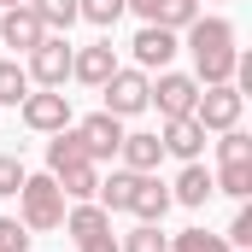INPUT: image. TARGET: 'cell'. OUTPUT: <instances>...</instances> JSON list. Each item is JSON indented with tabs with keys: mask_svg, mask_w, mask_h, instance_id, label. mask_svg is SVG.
Listing matches in <instances>:
<instances>
[{
	"mask_svg": "<svg viewBox=\"0 0 252 252\" xmlns=\"http://www.w3.org/2000/svg\"><path fill=\"white\" fill-rule=\"evenodd\" d=\"M18 205H24V229H59L64 223V188L53 182V176H24V188H18Z\"/></svg>",
	"mask_w": 252,
	"mask_h": 252,
	"instance_id": "cell-1",
	"label": "cell"
},
{
	"mask_svg": "<svg viewBox=\"0 0 252 252\" xmlns=\"http://www.w3.org/2000/svg\"><path fill=\"white\" fill-rule=\"evenodd\" d=\"M241 106H247V94L235 88V82H211V88H199V100H193V118L205 135H223V129L241 124Z\"/></svg>",
	"mask_w": 252,
	"mask_h": 252,
	"instance_id": "cell-2",
	"label": "cell"
},
{
	"mask_svg": "<svg viewBox=\"0 0 252 252\" xmlns=\"http://www.w3.org/2000/svg\"><path fill=\"white\" fill-rule=\"evenodd\" d=\"M193 100H199V82L182 70H158V82H147V106H158L164 118H193Z\"/></svg>",
	"mask_w": 252,
	"mask_h": 252,
	"instance_id": "cell-3",
	"label": "cell"
},
{
	"mask_svg": "<svg viewBox=\"0 0 252 252\" xmlns=\"http://www.w3.org/2000/svg\"><path fill=\"white\" fill-rule=\"evenodd\" d=\"M30 82H41V88H64V76H70V41L64 35H41L35 47H30Z\"/></svg>",
	"mask_w": 252,
	"mask_h": 252,
	"instance_id": "cell-4",
	"label": "cell"
},
{
	"mask_svg": "<svg viewBox=\"0 0 252 252\" xmlns=\"http://www.w3.org/2000/svg\"><path fill=\"white\" fill-rule=\"evenodd\" d=\"M147 70H112L106 82H100V94H106V112L112 118H135V112H147Z\"/></svg>",
	"mask_w": 252,
	"mask_h": 252,
	"instance_id": "cell-5",
	"label": "cell"
},
{
	"mask_svg": "<svg viewBox=\"0 0 252 252\" xmlns=\"http://www.w3.org/2000/svg\"><path fill=\"white\" fill-rule=\"evenodd\" d=\"M18 106H24V124L35 129V135H59V129L70 124V94H64V88H41V94H24Z\"/></svg>",
	"mask_w": 252,
	"mask_h": 252,
	"instance_id": "cell-6",
	"label": "cell"
},
{
	"mask_svg": "<svg viewBox=\"0 0 252 252\" xmlns=\"http://www.w3.org/2000/svg\"><path fill=\"white\" fill-rule=\"evenodd\" d=\"M76 141H82V153L100 164V158H112V153L124 147V118H112V112H94V118H82V124H76Z\"/></svg>",
	"mask_w": 252,
	"mask_h": 252,
	"instance_id": "cell-7",
	"label": "cell"
},
{
	"mask_svg": "<svg viewBox=\"0 0 252 252\" xmlns=\"http://www.w3.org/2000/svg\"><path fill=\"white\" fill-rule=\"evenodd\" d=\"M124 12H141V24L158 30H188L199 18V0H124Z\"/></svg>",
	"mask_w": 252,
	"mask_h": 252,
	"instance_id": "cell-8",
	"label": "cell"
},
{
	"mask_svg": "<svg viewBox=\"0 0 252 252\" xmlns=\"http://www.w3.org/2000/svg\"><path fill=\"white\" fill-rule=\"evenodd\" d=\"M41 35H53V30H47V24H41V18H35L30 6H6V12H0V41H6V47L30 53V47H35Z\"/></svg>",
	"mask_w": 252,
	"mask_h": 252,
	"instance_id": "cell-9",
	"label": "cell"
},
{
	"mask_svg": "<svg viewBox=\"0 0 252 252\" xmlns=\"http://www.w3.org/2000/svg\"><path fill=\"white\" fill-rule=\"evenodd\" d=\"M176 199H170V188L153 176V170H141L135 176V193H129V211L141 217V223H164V211H170Z\"/></svg>",
	"mask_w": 252,
	"mask_h": 252,
	"instance_id": "cell-10",
	"label": "cell"
},
{
	"mask_svg": "<svg viewBox=\"0 0 252 252\" xmlns=\"http://www.w3.org/2000/svg\"><path fill=\"white\" fill-rule=\"evenodd\" d=\"M158 141H164V153H176L182 164H193V158L205 153V129H199V118H164Z\"/></svg>",
	"mask_w": 252,
	"mask_h": 252,
	"instance_id": "cell-11",
	"label": "cell"
},
{
	"mask_svg": "<svg viewBox=\"0 0 252 252\" xmlns=\"http://www.w3.org/2000/svg\"><path fill=\"white\" fill-rule=\"evenodd\" d=\"M170 59H176V30L141 24V35H135V64H141V70H164Z\"/></svg>",
	"mask_w": 252,
	"mask_h": 252,
	"instance_id": "cell-12",
	"label": "cell"
},
{
	"mask_svg": "<svg viewBox=\"0 0 252 252\" xmlns=\"http://www.w3.org/2000/svg\"><path fill=\"white\" fill-rule=\"evenodd\" d=\"M112 70H118V53H112V41H94V47L70 53V76H76V82H88V88H100Z\"/></svg>",
	"mask_w": 252,
	"mask_h": 252,
	"instance_id": "cell-13",
	"label": "cell"
},
{
	"mask_svg": "<svg viewBox=\"0 0 252 252\" xmlns=\"http://www.w3.org/2000/svg\"><path fill=\"white\" fill-rule=\"evenodd\" d=\"M211 193H217V188H211V170H205V164L193 158V164H182V176H176L170 199H176V205H188V211H199V205H205Z\"/></svg>",
	"mask_w": 252,
	"mask_h": 252,
	"instance_id": "cell-14",
	"label": "cell"
},
{
	"mask_svg": "<svg viewBox=\"0 0 252 252\" xmlns=\"http://www.w3.org/2000/svg\"><path fill=\"white\" fill-rule=\"evenodd\" d=\"M124 164L129 170H158V158H164V141L153 135V129H135V135H124Z\"/></svg>",
	"mask_w": 252,
	"mask_h": 252,
	"instance_id": "cell-15",
	"label": "cell"
},
{
	"mask_svg": "<svg viewBox=\"0 0 252 252\" xmlns=\"http://www.w3.org/2000/svg\"><path fill=\"white\" fill-rule=\"evenodd\" d=\"M205 47H235V24L229 18H193L188 24V53H205Z\"/></svg>",
	"mask_w": 252,
	"mask_h": 252,
	"instance_id": "cell-16",
	"label": "cell"
},
{
	"mask_svg": "<svg viewBox=\"0 0 252 252\" xmlns=\"http://www.w3.org/2000/svg\"><path fill=\"white\" fill-rule=\"evenodd\" d=\"M53 182L64 188V199H94V188H100V170H94V158H82V164H64V170H53Z\"/></svg>",
	"mask_w": 252,
	"mask_h": 252,
	"instance_id": "cell-17",
	"label": "cell"
},
{
	"mask_svg": "<svg viewBox=\"0 0 252 252\" xmlns=\"http://www.w3.org/2000/svg\"><path fill=\"white\" fill-rule=\"evenodd\" d=\"M64 229L82 241V235H100V229H112V211H100L94 199H76L70 211H64Z\"/></svg>",
	"mask_w": 252,
	"mask_h": 252,
	"instance_id": "cell-18",
	"label": "cell"
},
{
	"mask_svg": "<svg viewBox=\"0 0 252 252\" xmlns=\"http://www.w3.org/2000/svg\"><path fill=\"white\" fill-rule=\"evenodd\" d=\"M135 176L141 170H112L100 188H94V199H100V211H129V193H135Z\"/></svg>",
	"mask_w": 252,
	"mask_h": 252,
	"instance_id": "cell-19",
	"label": "cell"
},
{
	"mask_svg": "<svg viewBox=\"0 0 252 252\" xmlns=\"http://www.w3.org/2000/svg\"><path fill=\"white\" fill-rule=\"evenodd\" d=\"M24 94H30V70L18 59H0V106H18Z\"/></svg>",
	"mask_w": 252,
	"mask_h": 252,
	"instance_id": "cell-20",
	"label": "cell"
},
{
	"mask_svg": "<svg viewBox=\"0 0 252 252\" xmlns=\"http://www.w3.org/2000/svg\"><path fill=\"white\" fill-rule=\"evenodd\" d=\"M24 6H30L47 30H70V24H76V0H24Z\"/></svg>",
	"mask_w": 252,
	"mask_h": 252,
	"instance_id": "cell-21",
	"label": "cell"
},
{
	"mask_svg": "<svg viewBox=\"0 0 252 252\" xmlns=\"http://www.w3.org/2000/svg\"><path fill=\"white\" fill-rule=\"evenodd\" d=\"M211 188H223L229 199H247L252 193V164H223V170L211 176Z\"/></svg>",
	"mask_w": 252,
	"mask_h": 252,
	"instance_id": "cell-22",
	"label": "cell"
},
{
	"mask_svg": "<svg viewBox=\"0 0 252 252\" xmlns=\"http://www.w3.org/2000/svg\"><path fill=\"white\" fill-rule=\"evenodd\" d=\"M118 252H170V235H164L158 223H141V229H129V241Z\"/></svg>",
	"mask_w": 252,
	"mask_h": 252,
	"instance_id": "cell-23",
	"label": "cell"
},
{
	"mask_svg": "<svg viewBox=\"0 0 252 252\" xmlns=\"http://www.w3.org/2000/svg\"><path fill=\"white\" fill-rule=\"evenodd\" d=\"M76 18H88V24L112 30V24L124 18V0H76Z\"/></svg>",
	"mask_w": 252,
	"mask_h": 252,
	"instance_id": "cell-24",
	"label": "cell"
},
{
	"mask_svg": "<svg viewBox=\"0 0 252 252\" xmlns=\"http://www.w3.org/2000/svg\"><path fill=\"white\" fill-rule=\"evenodd\" d=\"M217 158H223V164H252V135H241V129H223Z\"/></svg>",
	"mask_w": 252,
	"mask_h": 252,
	"instance_id": "cell-25",
	"label": "cell"
},
{
	"mask_svg": "<svg viewBox=\"0 0 252 252\" xmlns=\"http://www.w3.org/2000/svg\"><path fill=\"white\" fill-rule=\"evenodd\" d=\"M176 252H229L223 235H205V229H182L176 235Z\"/></svg>",
	"mask_w": 252,
	"mask_h": 252,
	"instance_id": "cell-26",
	"label": "cell"
},
{
	"mask_svg": "<svg viewBox=\"0 0 252 252\" xmlns=\"http://www.w3.org/2000/svg\"><path fill=\"white\" fill-rule=\"evenodd\" d=\"M24 176H30L24 158H18V153H0V199H12V193L24 188Z\"/></svg>",
	"mask_w": 252,
	"mask_h": 252,
	"instance_id": "cell-27",
	"label": "cell"
},
{
	"mask_svg": "<svg viewBox=\"0 0 252 252\" xmlns=\"http://www.w3.org/2000/svg\"><path fill=\"white\" fill-rule=\"evenodd\" d=\"M24 247H30V229L18 217H0V252H24Z\"/></svg>",
	"mask_w": 252,
	"mask_h": 252,
	"instance_id": "cell-28",
	"label": "cell"
},
{
	"mask_svg": "<svg viewBox=\"0 0 252 252\" xmlns=\"http://www.w3.org/2000/svg\"><path fill=\"white\" fill-rule=\"evenodd\" d=\"M229 247H252V205H241L235 211V223H229V235H223Z\"/></svg>",
	"mask_w": 252,
	"mask_h": 252,
	"instance_id": "cell-29",
	"label": "cell"
},
{
	"mask_svg": "<svg viewBox=\"0 0 252 252\" xmlns=\"http://www.w3.org/2000/svg\"><path fill=\"white\" fill-rule=\"evenodd\" d=\"M76 252H118V235H112V229H100V235H82V241H76Z\"/></svg>",
	"mask_w": 252,
	"mask_h": 252,
	"instance_id": "cell-30",
	"label": "cell"
},
{
	"mask_svg": "<svg viewBox=\"0 0 252 252\" xmlns=\"http://www.w3.org/2000/svg\"><path fill=\"white\" fill-rule=\"evenodd\" d=\"M0 6H24V0H0Z\"/></svg>",
	"mask_w": 252,
	"mask_h": 252,
	"instance_id": "cell-31",
	"label": "cell"
}]
</instances>
